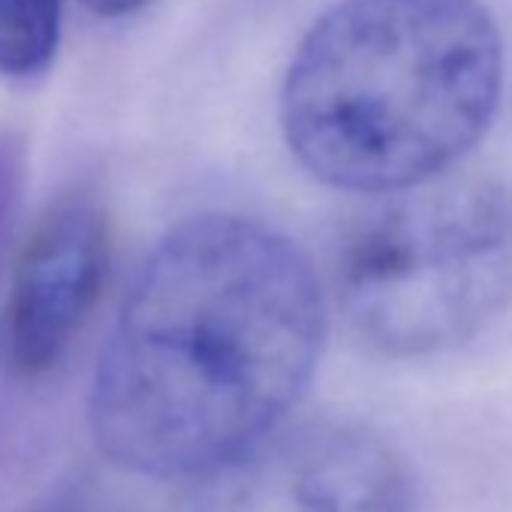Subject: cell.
<instances>
[{
	"instance_id": "obj_1",
	"label": "cell",
	"mask_w": 512,
	"mask_h": 512,
	"mask_svg": "<svg viewBox=\"0 0 512 512\" xmlns=\"http://www.w3.org/2000/svg\"><path fill=\"white\" fill-rule=\"evenodd\" d=\"M323 341L320 284L284 235L193 217L121 302L91 389L97 446L130 473L187 482L287 422Z\"/></svg>"
},
{
	"instance_id": "obj_2",
	"label": "cell",
	"mask_w": 512,
	"mask_h": 512,
	"mask_svg": "<svg viewBox=\"0 0 512 512\" xmlns=\"http://www.w3.org/2000/svg\"><path fill=\"white\" fill-rule=\"evenodd\" d=\"M500 82V34L479 0H344L299 46L281 121L320 181L392 193L482 139Z\"/></svg>"
},
{
	"instance_id": "obj_3",
	"label": "cell",
	"mask_w": 512,
	"mask_h": 512,
	"mask_svg": "<svg viewBox=\"0 0 512 512\" xmlns=\"http://www.w3.org/2000/svg\"><path fill=\"white\" fill-rule=\"evenodd\" d=\"M347 232L338 299L383 356L476 338L512 302V193L485 175H434L383 193Z\"/></svg>"
},
{
	"instance_id": "obj_4",
	"label": "cell",
	"mask_w": 512,
	"mask_h": 512,
	"mask_svg": "<svg viewBox=\"0 0 512 512\" xmlns=\"http://www.w3.org/2000/svg\"><path fill=\"white\" fill-rule=\"evenodd\" d=\"M169 512H413V479L368 425L284 422L187 479Z\"/></svg>"
},
{
	"instance_id": "obj_5",
	"label": "cell",
	"mask_w": 512,
	"mask_h": 512,
	"mask_svg": "<svg viewBox=\"0 0 512 512\" xmlns=\"http://www.w3.org/2000/svg\"><path fill=\"white\" fill-rule=\"evenodd\" d=\"M109 272V223L88 199L52 205L28 241L7 296V353L19 374L58 365L100 302Z\"/></svg>"
},
{
	"instance_id": "obj_6",
	"label": "cell",
	"mask_w": 512,
	"mask_h": 512,
	"mask_svg": "<svg viewBox=\"0 0 512 512\" xmlns=\"http://www.w3.org/2000/svg\"><path fill=\"white\" fill-rule=\"evenodd\" d=\"M64 0H0V76L31 79L49 70L61 43Z\"/></svg>"
},
{
	"instance_id": "obj_7",
	"label": "cell",
	"mask_w": 512,
	"mask_h": 512,
	"mask_svg": "<svg viewBox=\"0 0 512 512\" xmlns=\"http://www.w3.org/2000/svg\"><path fill=\"white\" fill-rule=\"evenodd\" d=\"M151 0H82V7L91 10L94 16L103 19H121V16H133L139 10H145Z\"/></svg>"
}]
</instances>
